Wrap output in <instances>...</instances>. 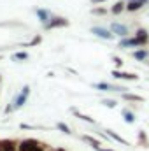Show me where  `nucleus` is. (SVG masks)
I'll use <instances>...</instances> for the list:
<instances>
[{
    "label": "nucleus",
    "instance_id": "1",
    "mask_svg": "<svg viewBox=\"0 0 149 151\" xmlns=\"http://www.w3.org/2000/svg\"><path fill=\"white\" fill-rule=\"evenodd\" d=\"M95 90L98 91H117V93H125L128 91L126 86H119V84H111V83H105V81H100V83H93L91 84Z\"/></svg>",
    "mask_w": 149,
    "mask_h": 151
},
{
    "label": "nucleus",
    "instance_id": "2",
    "mask_svg": "<svg viewBox=\"0 0 149 151\" xmlns=\"http://www.w3.org/2000/svg\"><path fill=\"white\" fill-rule=\"evenodd\" d=\"M70 25V21L65 18V16H53L51 18V21L49 23H46V25H42L44 27V30H54V28H65V27H69Z\"/></svg>",
    "mask_w": 149,
    "mask_h": 151
},
{
    "label": "nucleus",
    "instance_id": "3",
    "mask_svg": "<svg viewBox=\"0 0 149 151\" xmlns=\"http://www.w3.org/2000/svg\"><path fill=\"white\" fill-rule=\"evenodd\" d=\"M30 91H32V90H30V86H28V84H25V86L21 88V91L16 95V99L12 100V102H14V109H16V111H18V109H21V107H23V106L28 102Z\"/></svg>",
    "mask_w": 149,
    "mask_h": 151
},
{
    "label": "nucleus",
    "instance_id": "4",
    "mask_svg": "<svg viewBox=\"0 0 149 151\" xmlns=\"http://www.w3.org/2000/svg\"><path fill=\"white\" fill-rule=\"evenodd\" d=\"M109 28H111V32L116 35V37H119V39L130 37V28H128V25H125V23L112 21L111 25H109Z\"/></svg>",
    "mask_w": 149,
    "mask_h": 151
},
{
    "label": "nucleus",
    "instance_id": "5",
    "mask_svg": "<svg viewBox=\"0 0 149 151\" xmlns=\"http://www.w3.org/2000/svg\"><path fill=\"white\" fill-rule=\"evenodd\" d=\"M90 32H91L95 37L104 39V40H112V39L116 37V35H114V34L111 32V28H105V27H98V25L91 27V28H90Z\"/></svg>",
    "mask_w": 149,
    "mask_h": 151
},
{
    "label": "nucleus",
    "instance_id": "6",
    "mask_svg": "<svg viewBox=\"0 0 149 151\" xmlns=\"http://www.w3.org/2000/svg\"><path fill=\"white\" fill-rule=\"evenodd\" d=\"M117 47H119V49H132V47H142V44H140V40H139L137 37L130 35V37L119 39Z\"/></svg>",
    "mask_w": 149,
    "mask_h": 151
},
{
    "label": "nucleus",
    "instance_id": "7",
    "mask_svg": "<svg viewBox=\"0 0 149 151\" xmlns=\"http://www.w3.org/2000/svg\"><path fill=\"white\" fill-rule=\"evenodd\" d=\"M111 76L114 79H123V81H139V76L135 72H126L123 69H114L111 72Z\"/></svg>",
    "mask_w": 149,
    "mask_h": 151
},
{
    "label": "nucleus",
    "instance_id": "8",
    "mask_svg": "<svg viewBox=\"0 0 149 151\" xmlns=\"http://www.w3.org/2000/svg\"><path fill=\"white\" fill-rule=\"evenodd\" d=\"M34 12H35V16H37V19L42 23V25H46V23H49L51 21V18L54 16L49 9H44V7H35L34 9Z\"/></svg>",
    "mask_w": 149,
    "mask_h": 151
},
{
    "label": "nucleus",
    "instance_id": "9",
    "mask_svg": "<svg viewBox=\"0 0 149 151\" xmlns=\"http://www.w3.org/2000/svg\"><path fill=\"white\" fill-rule=\"evenodd\" d=\"M149 5V0H126V12H137Z\"/></svg>",
    "mask_w": 149,
    "mask_h": 151
},
{
    "label": "nucleus",
    "instance_id": "10",
    "mask_svg": "<svg viewBox=\"0 0 149 151\" xmlns=\"http://www.w3.org/2000/svg\"><path fill=\"white\" fill-rule=\"evenodd\" d=\"M109 11H111V14H114V16L123 14L126 11V0H114V4L111 5Z\"/></svg>",
    "mask_w": 149,
    "mask_h": 151
},
{
    "label": "nucleus",
    "instance_id": "11",
    "mask_svg": "<svg viewBox=\"0 0 149 151\" xmlns=\"http://www.w3.org/2000/svg\"><path fill=\"white\" fill-rule=\"evenodd\" d=\"M133 37H137L140 40V44H142V47H146L149 44V32L144 28V27H139L137 30H135V34H133Z\"/></svg>",
    "mask_w": 149,
    "mask_h": 151
},
{
    "label": "nucleus",
    "instance_id": "12",
    "mask_svg": "<svg viewBox=\"0 0 149 151\" xmlns=\"http://www.w3.org/2000/svg\"><path fill=\"white\" fill-rule=\"evenodd\" d=\"M35 144H39V141L35 139H23L18 142V151H32Z\"/></svg>",
    "mask_w": 149,
    "mask_h": 151
},
{
    "label": "nucleus",
    "instance_id": "13",
    "mask_svg": "<svg viewBox=\"0 0 149 151\" xmlns=\"http://www.w3.org/2000/svg\"><path fill=\"white\" fill-rule=\"evenodd\" d=\"M121 97H123V100H126V102H137V104H144V102H146L144 97H140V95H137V93H132V91H125V93H121Z\"/></svg>",
    "mask_w": 149,
    "mask_h": 151
},
{
    "label": "nucleus",
    "instance_id": "14",
    "mask_svg": "<svg viewBox=\"0 0 149 151\" xmlns=\"http://www.w3.org/2000/svg\"><path fill=\"white\" fill-rule=\"evenodd\" d=\"M132 56H133L137 62H148L149 49H146V47H139V49H135V51L132 53Z\"/></svg>",
    "mask_w": 149,
    "mask_h": 151
},
{
    "label": "nucleus",
    "instance_id": "15",
    "mask_svg": "<svg viewBox=\"0 0 149 151\" xmlns=\"http://www.w3.org/2000/svg\"><path fill=\"white\" fill-rule=\"evenodd\" d=\"M104 132H105V134H107V135L111 137L112 141H116V142H119V144H123V146H130V144H128V141H126V139H123V137H121L119 134L112 132V130H109V128H105Z\"/></svg>",
    "mask_w": 149,
    "mask_h": 151
},
{
    "label": "nucleus",
    "instance_id": "16",
    "mask_svg": "<svg viewBox=\"0 0 149 151\" xmlns=\"http://www.w3.org/2000/svg\"><path fill=\"white\" fill-rule=\"evenodd\" d=\"M121 116H123V119H125V123H128V125H132V123H135V114L132 113L128 107H125V109H121Z\"/></svg>",
    "mask_w": 149,
    "mask_h": 151
},
{
    "label": "nucleus",
    "instance_id": "17",
    "mask_svg": "<svg viewBox=\"0 0 149 151\" xmlns=\"http://www.w3.org/2000/svg\"><path fill=\"white\" fill-rule=\"evenodd\" d=\"M70 111H72V114H74L75 118H79V119H82V121H86V123H90V125H95V123H97V121H95V119H93L91 116H88V114H82V113H79V111H77L75 107H72Z\"/></svg>",
    "mask_w": 149,
    "mask_h": 151
},
{
    "label": "nucleus",
    "instance_id": "18",
    "mask_svg": "<svg viewBox=\"0 0 149 151\" xmlns=\"http://www.w3.org/2000/svg\"><path fill=\"white\" fill-rule=\"evenodd\" d=\"M93 16H105L107 12H111L105 5H95V7H91V11H90Z\"/></svg>",
    "mask_w": 149,
    "mask_h": 151
},
{
    "label": "nucleus",
    "instance_id": "19",
    "mask_svg": "<svg viewBox=\"0 0 149 151\" xmlns=\"http://www.w3.org/2000/svg\"><path fill=\"white\" fill-rule=\"evenodd\" d=\"M81 139H82L84 142H88V144H90V146H91L93 150L100 148V141H98V139H95V137H91V135H82Z\"/></svg>",
    "mask_w": 149,
    "mask_h": 151
},
{
    "label": "nucleus",
    "instance_id": "20",
    "mask_svg": "<svg viewBox=\"0 0 149 151\" xmlns=\"http://www.w3.org/2000/svg\"><path fill=\"white\" fill-rule=\"evenodd\" d=\"M137 137H139V144H140V146H144V148H149L148 134H146L144 130H139V134H137Z\"/></svg>",
    "mask_w": 149,
    "mask_h": 151
},
{
    "label": "nucleus",
    "instance_id": "21",
    "mask_svg": "<svg viewBox=\"0 0 149 151\" xmlns=\"http://www.w3.org/2000/svg\"><path fill=\"white\" fill-rule=\"evenodd\" d=\"M28 58H30V55H28L27 51H18V53L12 55V60H14V62H25V60H28Z\"/></svg>",
    "mask_w": 149,
    "mask_h": 151
},
{
    "label": "nucleus",
    "instance_id": "22",
    "mask_svg": "<svg viewBox=\"0 0 149 151\" xmlns=\"http://www.w3.org/2000/svg\"><path fill=\"white\" fill-rule=\"evenodd\" d=\"M56 128H58L60 132H63L65 135H72V130H70V127H69L67 123H63V121H58V123H56Z\"/></svg>",
    "mask_w": 149,
    "mask_h": 151
},
{
    "label": "nucleus",
    "instance_id": "23",
    "mask_svg": "<svg viewBox=\"0 0 149 151\" xmlns=\"http://www.w3.org/2000/svg\"><path fill=\"white\" fill-rule=\"evenodd\" d=\"M100 104L105 106V107H109V109H114V107L117 106V100H116V99H102Z\"/></svg>",
    "mask_w": 149,
    "mask_h": 151
},
{
    "label": "nucleus",
    "instance_id": "24",
    "mask_svg": "<svg viewBox=\"0 0 149 151\" xmlns=\"http://www.w3.org/2000/svg\"><path fill=\"white\" fill-rule=\"evenodd\" d=\"M42 42V35H34L32 37V40L28 42V44H23V47H28V46H37V44H40Z\"/></svg>",
    "mask_w": 149,
    "mask_h": 151
},
{
    "label": "nucleus",
    "instance_id": "25",
    "mask_svg": "<svg viewBox=\"0 0 149 151\" xmlns=\"http://www.w3.org/2000/svg\"><path fill=\"white\" fill-rule=\"evenodd\" d=\"M112 63H114V67L116 69H123V58H119V56H116V55H112Z\"/></svg>",
    "mask_w": 149,
    "mask_h": 151
},
{
    "label": "nucleus",
    "instance_id": "26",
    "mask_svg": "<svg viewBox=\"0 0 149 151\" xmlns=\"http://www.w3.org/2000/svg\"><path fill=\"white\" fill-rule=\"evenodd\" d=\"M16 109H14V102H11V104H7L5 107H4V114H11V113H14Z\"/></svg>",
    "mask_w": 149,
    "mask_h": 151
},
{
    "label": "nucleus",
    "instance_id": "27",
    "mask_svg": "<svg viewBox=\"0 0 149 151\" xmlns=\"http://www.w3.org/2000/svg\"><path fill=\"white\" fill-rule=\"evenodd\" d=\"M19 127H21V130H35V128H37V127H34V125H27V123H21Z\"/></svg>",
    "mask_w": 149,
    "mask_h": 151
},
{
    "label": "nucleus",
    "instance_id": "28",
    "mask_svg": "<svg viewBox=\"0 0 149 151\" xmlns=\"http://www.w3.org/2000/svg\"><path fill=\"white\" fill-rule=\"evenodd\" d=\"M32 151H46V148H44V144H40V142H39V144L34 146V150H32Z\"/></svg>",
    "mask_w": 149,
    "mask_h": 151
},
{
    "label": "nucleus",
    "instance_id": "29",
    "mask_svg": "<svg viewBox=\"0 0 149 151\" xmlns=\"http://www.w3.org/2000/svg\"><path fill=\"white\" fill-rule=\"evenodd\" d=\"M93 5H102V4H105V2H111V0H90Z\"/></svg>",
    "mask_w": 149,
    "mask_h": 151
},
{
    "label": "nucleus",
    "instance_id": "30",
    "mask_svg": "<svg viewBox=\"0 0 149 151\" xmlns=\"http://www.w3.org/2000/svg\"><path fill=\"white\" fill-rule=\"evenodd\" d=\"M95 151H114V150H109V148H97Z\"/></svg>",
    "mask_w": 149,
    "mask_h": 151
},
{
    "label": "nucleus",
    "instance_id": "31",
    "mask_svg": "<svg viewBox=\"0 0 149 151\" xmlns=\"http://www.w3.org/2000/svg\"><path fill=\"white\" fill-rule=\"evenodd\" d=\"M56 151H65V150H63V148H58V150H56Z\"/></svg>",
    "mask_w": 149,
    "mask_h": 151
},
{
    "label": "nucleus",
    "instance_id": "32",
    "mask_svg": "<svg viewBox=\"0 0 149 151\" xmlns=\"http://www.w3.org/2000/svg\"><path fill=\"white\" fill-rule=\"evenodd\" d=\"M0 62H2V56H0Z\"/></svg>",
    "mask_w": 149,
    "mask_h": 151
},
{
    "label": "nucleus",
    "instance_id": "33",
    "mask_svg": "<svg viewBox=\"0 0 149 151\" xmlns=\"http://www.w3.org/2000/svg\"><path fill=\"white\" fill-rule=\"evenodd\" d=\"M0 81H2V77H0Z\"/></svg>",
    "mask_w": 149,
    "mask_h": 151
},
{
    "label": "nucleus",
    "instance_id": "34",
    "mask_svg": "<svg viewBox=\"0 0 149 151\" xmlns=\"http://www.w3.org/2000/svg\"><path fill=\"white\" fill-rule=\"evenodd\" d=\"M148 63H149V62H148Z\"/></svg>",
    "mask_w": 149,
    "mask_h": 151
}]
</instances>
